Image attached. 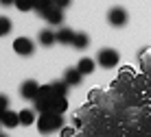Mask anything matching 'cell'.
Here are the masks:
<instances>
[{"instance_id": "18", "label": "cell", "mask_w": 151, "mask_h": 137, "mask_svg": "<svg viewBox=\"0 0 151 137\" xmlns=\"http://www.w3.org/2000/svg\"><path fill=\"white\" fill-rule=\"evenodd\" d=\"M9 111V98L7 96H0V118Z\"/></svg>"}, {"instance_id": "13", "label": "cell", "mask_w": 151, "mask_h": 137, "mask_svg": "<svg viewBox=\"0 0 151 137\" xmlns=\"http://www.w3.org/2000/svg\"><path fill=\"white\" fill-rule=\"evenodd\" d=\"M37 41H40L42 46H53L55 41H57V35L53 33V31L44 28V31H40V35H37Z\"/></svg>"}, {"instance_id": "2", "label": "cell", "mask_w": 151, "mask_h": 137, "mask_svg": "<svg viewBox=\"0 0 151 137\" xmlns=\"http://www.w3.org/2000/svg\"><path fill=\"white\" fill-rule=\"evenodd\" d=\"M59 128H64V115L61 113H42L37 118L40 133H55Z\"/></svg>"}, {"instance_id": "11", "label": "cell", "mask_w": 151, "mask_h": 137, "mask_svg": "<svg viewBox=\"0 0 151 137\" xmlns=\"http://www.w3.org/2000/svg\"><path fill=\"white\" fill-rule=\"evenodd\" d=\"M94 59H90V57H83V59H79L77 61V70L81 72L83 76H88V74H92V72H94Z\"/></svg>"}, {"instance_id": "15", "label": "cell", "mask_w": 151, "mask_h": 137, "mask_svg": "<svg viewBox=\"0 0 151 137\" xmlns=\"http://www.w3.org/2000/svg\"><path fill=\"white\" fill-rule=\"evenodd\" d=\"M53 4H55V0H33V7H35L37 13H44L46 9H50Z\"/></svg>"}, {"instance_id": "1", "label": "cell", "mask_w": 151, "mask_h": 137, "mask_svg": "<svg viewBox=\"0 0 151 137\" xmlns=\"http://www.w3.org/2000/svg\"><path fill=\"white\" fill-rule=\"evenodd\" d=\"M66 94H68V85L64 81H55L48 83V85H42L35 102V111L37 113H61L68 109V100H66Z\"/></svg>"}, {"instance_id": "5", "label": "cell", "mask_w": 151, "mask_h": 137, "mask_svg": "<svg viewBox=\"0 0 151 137\" xmlns=\"http://www.w3.org/2000/svg\"><path fill=\"white\" fill-rule=\"evenodd\" d=\"M40 94V83L33 81V78H29V81H24L22 85H20V96L24 100H35Z\"/></svg>"}, {"instance_id": "6", "label": "cell", "mask_w": 151, "mask_h": 137, "mask_svg": "<svg viewBox=\"0 0 151 137\" xmlns=\"http://www.w3.org/2000/svg\"><path fill=\"white\" fill-rule=\"evenodd\" d=\"M127 11H125L123 7H112L110 11H107V22L112 26H125L127 24Z\"/></svg>"}, {"instance_id": "17", "label": "cell", "mask_w": 151, "mask_h": 137, "mask_svg": "<svg viewBox=\"0 0 151 137\" xmlns=\"http://www.w3.org/2000/svg\"><path fill=\"white\" fill-rule=\"evenodd\" d=\"M11 26H13V24H11V20L2 15V18H0V37H2V35H7L9 31H11Z\"/></svg>"}, {"instance_id": "22", "label": "cell", "mask_w": 151, "mask_h": 137, "mask_svg": "<svg viewBox=\"0 0 151 137\" xmlns=\"http://www.w3.org/2000/svg\"><path fill=\"white\" fill-rule=\"evenodd\" d=\"M0 137H7V135H2V133H0Z\"/></svg>"}, {"instance_id": "9", "label": "cell", "mask_w": 151, "mask_h": 137, "mask_svg": "<svg viewBox=\"0 0 151 137\" xmlns=\"http://www.w3.org/2000/svg\"><path fill=\"white\" fill-rule=\"evenodd\" d=\"M55 35H57V41H59V44H66V46H72L75 44V37H77V33L72 28H59Z\"/></svg>"}, {"instance_id": "12", "label": "cell", "mask_w": 151, "mask_h": 137, "mask_svg": "<svg viewBox=\"0 0 151 137\" xmlns=\"http://www.w3.org/2000/svg\"><path fill=\"white\" fill-rule=\"evenodd\" d=\"M20 124H24V126L37 124V118H35V109H22V111H20Z\"/></svg>"}, {"instance_id": "21", "label": "cell", "mask_w": 151, "mask_h": 137, "mask_svg": "<svg viewBox=\"0 0 151 137\" xmlns=\"http://www.w3.org/2000/svg\"><path fill=\"white\" fill-rule=\"evenodd\" d=\"M0 4L2 7H11V4H15V0H0Z\"/></svg>"}, {"instance_id": "14", "label": "cell", "mask_w": 151, "mask_h": 137, "mask_svg": "<svg viewBox=\"0 0 151 137\" xmlns=\"http://www.w3.org/2000/svg\"><path fill=\"white\" fill-rule=\"evenodd\" d=\"M72 46H75L77 50H86L88 46H90V37H88L86 33H77V37H75V44H72Z\"/></svg>"}, {"instance_id": "20", "label": "cell", "mask_w": 151, "mask_h": 137, "mask_svg": "<svg viewBox=\"0 0 151 137\" xmlns=\"http://www.w3.org/2000/svg\"><path fill=\"white\" fill-rule=\"evenodd\" d=\"M55 4H57L59 9H66V7L70 4V0H55Z\"/></svg>"}, {"instance_id": "23", "label": "cell", "mask_w": 151, "mask_h": 137, "mask_svg": "<svg viewBox=\"0 0 151 137\" xmlns=\"http://www.w3.org/2000/svg\"><path fill=\"white\" fill-rule=\"evenodd\" d=\"M0 124H2V122H0Z\"/></svg>"}, {"instance_id": "10", "label": "cell", "mask_w": 151, "mask_h": 137, "mask_svg": "<svg viewBox=\"0 0 151 137\" xmlns=\"http://www.w3.org/2000/svg\"><path fill=\"white\" fill-rule=\"evenodd\" d=\"M0 122H2V126H7V128H15V126L20 124V113L9 109V111L4 113L2 118H0Z\"/></svg>"}, {"instance_id": "7", "label": "cell", "mask_w": 151, "mask_h": 137, "mask_svg": "<svg viewBox=\"0 0 151 137\" xmlns=\"http://www.w3.org/2000/svg\"><path fill=\"white\" fill-rule=\"evenodd\" d=\"M40 15H42V18H44L48 24H55V26L64 22V9H59L57 4H53L50 9H46V11H44V13H40Z\"/></svg>"}, {"instance_id": "3", "label": "cell", "mask_w": 151, "mask_h": 137, "mask_svg": "<svg viewBox=\"0 0 151 137\" xmlns=\"http://www.w3.org/2000/svg\"><path fill=\"white\" fill-rule=\"evenodd\" d=\"M118 61H121V55H118V50H114V48H101L99 55H96V63L101 67H105V70L116 67Z\"/></svg>"}, {"instance_id": "16", "label": "cell", "mask_w": 151, "mask_h": 137, "mask_svg": "<svg viewBox=\"0 0 151 137\" xmlns=\"http://www.w3.org/2000/svg\"><path fill=\"white\" fill-rule=\"evenodd\" d=\"M15 7H18V11H31V9H35L33 7V0H15Z\"/></svg>"}, {"instance_id": "4", "label": "cell", "mask_w": 151, "mask_h": 137, "mask_svg": "<svg viewBox=\"0 0 151 137\" xmlns=\"http://www.w3.org/2000/svg\"><path fill=\"white\" fill-rule=\"evenodd\" d=\"M13 50L18 52L20 57H31L35 52V44H33V39H29V37H18L13 41Z\"/></svg>"}, {"instance_id": "19", "label": "cell", "mask_w": 151, "mask_h": 137, "mask_svg": "<svg viewBox=\"0 0 151 137\" xmlns=\"http://www.w3.org/2000/svg\"><path fill=\"white\" fill-rule=\"evenodd\" d=\"M72 135H75V128H70V126L61 128V137H72Z\"/></svg>"}, {"instance_id": "8", "label": "cell", "mask_w": 151, "mask_h": 137, "mask_svg": "<svg viewBox=\"0 0 151 137\" xmlns=\"http://www.w3.org/2000/svg\"><path fill=\"white\" fill-rule=\"evenodd\" d=\"M61 81H64L66 85H81L83 83V74L77 70V67H68V70L64 72V78H61Z\"/></svg>"}]
</instances>
